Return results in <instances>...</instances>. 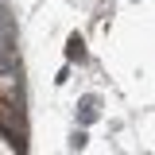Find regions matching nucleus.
Masks as SVG:
<instances>
[{"instance_id":"1","label":"nucleus","mask_w":155,"mask_h":155,"mask_svg":"<svg viewBox=\"0 0 155 155\" xmlns=\"http://www.w3.org/2000/svg\"><path fill=\"white\" fill-rule=\"evenodd\" d=\"M0 47H12L16 51V23H12V16H8L4 4H0Z\"/></svg>"},{"instance_id":"2","label":"nucleus","mask_w":155,"mask_h":155,"mask_svg":"<svg viewBox=\"0 0 155 155\" xmlns=\"http://www.w3.org/2000/svg\"><path fill=\"white\" fill-rule=\"evenodd\" d=\"M66 58H70V62H85V39H81V35L66 39Z\"/></svg>"},{"instance_id":"3","label":"nucleus","mask_w":155,"mask_h":155,"mask_svg":"<svg viewBox=\"0 0 155 155\" xmlns=\"http://www.w3.org/2000/svg\"><path fill=\"white\" fill-rule=\"evenodd\" d=\"M12 70H16V51L12 47H0V78L12 74Z\"/></svg>"},{"instance_id":"4","label":"nucleus","mask_w":155,"mask_h":155,"mask_svg":"<svg viewBox=\"0 0 155 155\" xmlns=\"http://www.w3.org/2000/svg\"><path fill=\"white\" fill-rule=\"evenodd\" d=\"M81 120H85V124L97 120V97H85V101H81Z\"/></svg>"}]
</instances>
